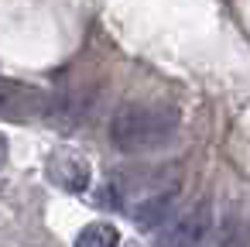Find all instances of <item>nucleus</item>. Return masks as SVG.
Listing matches in <instances>:
<instances>
[{
	"label": "nucleus",
	"instance_id": "nucleus-1",
	"mask_svg": "<svg viewBox=\"0 0 250 247\" xmlns=\"http://www.w3.org/2000/svg\"><path fill=\"white\" fill-rule=\"evenodd\" d=\"M178 131V110L168 103H127L110 117V141L117 151L141 155L168 144Z\"/></svg>",
	"mask_w": 250,
	"mask_h": 247
},
{
	"label": "nucleus",
	"instance_id": "nucleus-2",
	"mask_svg": "<svg viewBox=\"0 0 250 247\" xmlns=\"http://www.w3.org/2000/svg\"><path fill=\"white\" fill-rule=\"evenodd\" d=\"M216 223H212V202L209 199H199L192 202L188 209H182L175 216V223L165 230L161 244L165 247H206L209 237H212Z\"/></svg>",
	"mask_w": 250,
	"mask_h": 247
},
{
	"label": "nucleus",
	"instance_id": "nucleus-3",
	"mask_svg": "<svg viewBox=\"0 0 250 247\" xmlns=\"http://www.w3.org/2000/svg\"><path fill=\"white\" fill-rule=\"evenodd\" d=\"M175 202H178V185H161V189L147 192L137 206H130V216L141 230H158V226L171 223Z\"/></svg>",
	"mask_w": 250,
	"mask_h": 247
},
{
	"label": "nucleus",
	"instance_id": "nucleus-4",
	"mask_svg": "<svg viewBox=\"0 0 250 247\" xmlns=\"http://www.w3.org/2000/svg\"><path fill=\"white\" fill-rule=\"evenodd\" d=\"M48 179L65 192H86L89 189V165L72 151H55L48 158Z\"/></svg>",
	"mask_w": 250,
	"mask_h": 247
},
{
	"label": "nucleus",
	"instance_id": "nucleus-5",
	"mask_svg": "<svg viewBox=\"0 0 250 247\" xmlns=\"http://www.w3.org/2000/svg\"><path fill=\"white\" fill-rule=\"evenodd\" d=\"M42 107V96L18 86V83H7V79H0V113L4 117H24L31 110Z\"/></svg>",
	"mask_w": 250,
	"mask_h": 247
},
{
	"label": "nucleus",
	"instance_id": "nucleus-6",
	"mask_svg": "<svg viewBox=\"0 0 250 247\" xmlns=\"http://www.w3.org/2000/svg\"><path fill=\"white\" fill-rule=\"evenodd\" d=\"M117 244H120V230L110 223H89L76 237V247H117Z\"/></svg>",
	"mask_w": 250,
	"mask_h": 247
},
{
	"label": "nucleus",
	"instance_id": "nucleus-7",
	"mask_svg": "<svg viewBox=\"0 0 250 247\" xmlns=\"http://www.w3.org/2000/svg\"><path fill=\"white\" fill-rule=\"evenodd\" d=\"M206 247H247V244H243V230H240V223H236V220H226L219 230H212V237H209Z\"/></svg>",
	"mask_w": 250,
	"mask_h": 247
},
{
	"label": "nucleus",
	"instance_id": "nucleus-8",
	"mask_svg": "<svg viewBox=\"0 0 250 247\" xmlns=\"http://www.w3.org/2000/svg\"><path fill=\"white\" fill-rule=\"evenodd\" d=\"M4 165H7V137L0 134V168H4Z\"/></svg>",
	"mask_w": 250,
	"mask_h": 247
}]
</instances>
